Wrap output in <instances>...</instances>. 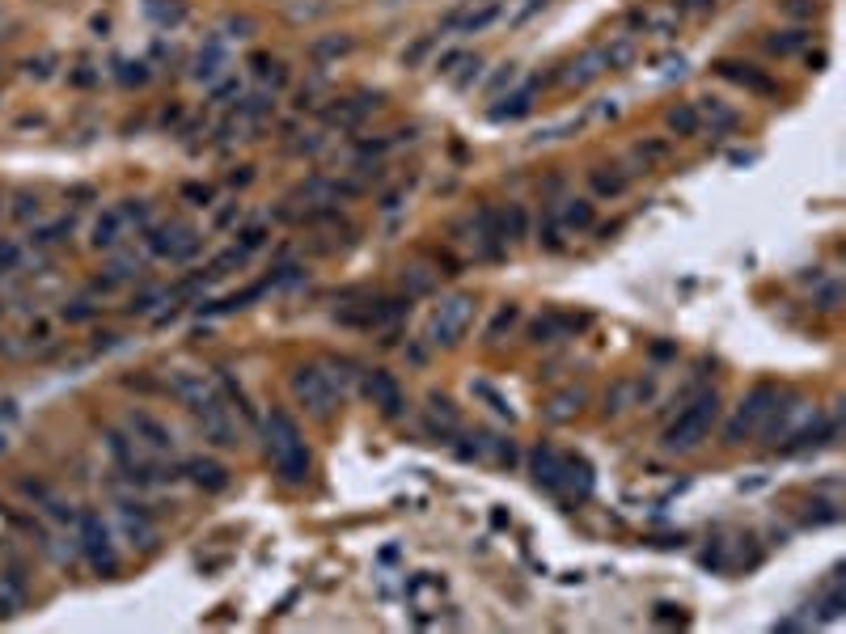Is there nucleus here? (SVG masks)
I'll return each mask as SVG.
<instances>
[{
	"label": "nucleus",
	"mask_w": 846,
	"mask_h": 634,
	"mask_svg": "<svg viewBox=\"0 0 846 634\" xmlns=\"http://www.w3.org/2000/svg\"><path fill=\"white\" fill-rule=\"evenodd\" d=\"M516 317H521V313H516V304H504L500 313L491 317V326H487V343H500V334H504V331H513V326H516Z\"/></svg>",
	"instance_id": "nucleus-31"
},
{
	"label": "nucleus",
	"mask_w": 846,
	"mask_h": 634,
	"mask_svg": "<svg viewBox=\"0 0 846 634\" xmlns=\"http://www.w3.org/2000/svg\"><path fill=\"white\" fill-rule=\"evenodd\" d=\"M538 241L546 249H563V224L555 212H546V224H538Z\"/></svg>",
	"instance_id": "nucleus-33"
},
{
	"label": "nucleus",
	"mask_w": 846,
	"mask_h": 634,
	"mask_svg": "<svg viewBox=\"0 0 846 634\" xmlns=\"http://www.w3.org/2000/svg\"><path fill=\"white\" fill-rule=\"evenodd\" d=\"M775 406H778V389H775V385H753L750 398L741 402L736 419L728 423V431H723V440H728V444H741L745 436H753V431H758L766 419H770V411H775Z\"/></svg>",
	"instance_id": "nucleus-8"
},
{
	"label": "nucleus",
	"mask_w": 846,
	"mask_h": 634,
	"mask_svg": "<svg viewBox=\"0 0 846 634\" xmlns=\"http://www.w3.org/2000/svg\"><path fill=\"white\" fill-rule=\"evenodd\" d=\"M144 246L161 262H191L199 254V246H204V237L195 233L191 224L169 221V224H149L144 229Z\"/></svg>",
	"instance_id": "nucleus-6"
},
{
	"label": "nucleus",
	"mask_w": 846,
	"mask_h": 634,
	"mask_svg": "<svg viewBox=\"0 0 846 634\" xmlns=\"http://www.w3.org/2000/svg\"><path fill=\"white\" fill-rule=\"evenodd\" d=\"M580 326H584V317H571V313H546V317H538V322L529 326V339H533V343H555L559 334L580 331Z\"/></svg>",
	"instance_id": "nucleus-16"
},
{
	"label": "nucleus",
	"mask_w": 846,
	"mask_h": 634,
	"mask_svg": "<svg viewBox=\"0 0 846 634\" xmlns=\"http://www.w3.org/2000/svg\"><path fill=\"white\" fill-rule=\"evenodd\" d=\"M166 389L195 414V423L204 428V440H212L216 448H237V428H233V419H229L224 394L212 385L208 376L191 373V368H169Z\"/></svg>",
	"instance_id": "nucleus-1"
},
{
	"label": "nucleus",
	"mask_w": 846,
	"mask_h": 634,
	"mask_svg": "<svg viewBox=\"0 0 846 634\" xmlns=\"http://www.w3.org/2000/svg\"><path fill=\"white\" fill-rule=\"evenodd\" d=\"M182 474H186L199 491H208V495H221L224 486H229V469H224L221 461H212V457H191V461L182 466Z\"/></svg>",
	"instance_id": "nucleus-13"
},
{
	"label": "nucleus",
	"mask_w": 846,
	"mask_h": 634,
	"mask_svg": "<svg viewBox=\"0 0 846 634\" xmlns=\"http://www.w3.org/2000/svg\"><path fill=\"white\" fill-rule=\"evenodd\" d=\"M237 89H241V85H237V81H224V85H221V89H216V94H212V97H216V102H221V97L237 94Z\"/></svg>",
	"instance_id": "nucleus-46"
},
{
	"label": "nucleus",
	"mask_w": 846,
	"mask_h": 634,
	"mask_svg": "<svg viewBox=\"0 0 846 634\" xmlns=\"http://www.w3.org/2000/svg\"><path fill=\"white\" fill-rule=\"evenodd\" d=\"M182 195H186V199H199V204L208 207V199H212V186H182Z\"/></svg>",
	"instance_id": "nucleus-44"
},
{
	"label": "nucleus",
	"mask_w": 846,
	"mask_h": 634,
	"mask_svg": "<svg viewBox=\"0 0 846 634\" xmlns=\"http://www.w3.org/2000/svg\"><path fill=\"white\" fill-rule=\"evenodd\" d=\"M94 313H97V304H89V301H72V304H64V322H89Z\"/></svg>",
	"instance_id": "nucleus-38"
},
{
	"label": "nucleus",
	"mask_w": 846,
	"mask_h": 634,
	"mask_svg": "<svg viewBox=\"0 0 846 634\" xmlns=\"http://www.w3.org/2000/svg\"><path fill=\"white\" fill-rule=\"evenodd\" d=\"M127 428H132V436H136L140 444H149L153 453H169V448H174V431H169L161 419H153L149 411H132Z\"/></svg>",
	"instance_id": "nucleus-12"
},
{
	"label": "nucleus",
	"mask_w": 846,
	"mask_h": 634,
	"mask_svg": "<svg viewBox=\"0 0 846 634\" xmlns=\"http://www.w3.org/2000/svg\"><path fill=\"white\" fill-rule=\"evenodd\" d=\"M500 229H504V241H521L529 233V216L521 204H508V212L500 216Z\"/></svg>",
	"instance_id": "nucleus-25"
},
{
	"label": "nucleus",
	"mask_w": 846,
	"mask_h": 634,
	"mask_svg": "<svg viewBox=\"0 0 846 634\" xmlns=\"http://www.w3.org/2000/svg\"><path fill=\"white\" fill-rule=\"evenodd\" d=\"M555 216H559V224H563V229H576V233L593 229V204H588V199H568Z\"/></svg>",
	"instance_id": "nucleus-21"
},
{
	"label": "nucleus",
	"mask_w": 846,
	"mask_h": 634,
	"mask_svg": "<svg viewBox=\"0 0 846 634\" xmlns=\"http://www.w3.org/2000/svg\"><path fill=\"white\" fill-rule=\"evenodd\" d=\"M263 431H267V457H271V469H276L279 483L288 486H305L309 478V448H305V436L296 428V419L288 411H271L263 419Z\"/></svg>",
	"instance_id": "nucleus-2"
},
{
	"label": "nucleus",
	"mask_w": 846,
	"mask_h": 634,
	"mask_svg": "<svg viewBox=\"0 0 846 634\" xmlns=\"http://www.w3.org/2000/svg\"><path fill=\"white\" fill-rule=\"evenodd\" d=\"M474 309H478V301H474L470 292H458V296L441 301L436 304V313H432V322H428V343L432 347H458L461 334L470 331Z\"/></svg>",
	"instance_id": "nucleus-5"
},
{
	"label": "nucleus",
	"mask_w": 846,
	"mask_h": 634,
	"mask_svg": "<svg viewBox=\"0 0 846 634\" xmlns=\"http://www.w3.org/2000/svg\"><path fill=\"white\" fill-rule=\"evenodd\" d=\"M221 68H224L221 42H212L208 51H199V56H195V81H216V77H221Z\"/></svg>",
	"instance_id": "nucleus-23"
},
{
	"label": "nucleus",
	"mask_w": 846,
	"mask_h": 634,
	"mask_svg": "<svg viewBox=\"0 0 846 634\" xmlns=\"http://www.w3.org/2000/svg\"><path fill=\"white\" fill-rule=\"evenodd\" d=\"M715 419H720V398L715 394H698L690 406H681L678 419L665 428V440H660L665 453H690V448H698L711 436Z\"/></svg>",
	"instance_id": "nucleus-3"
},
{
	"label": "nucleus",
	"mask_w": 846,
	"mask_h": 634,
	"mask_svg": "<svg viewBox=\"0 0 846 634\" xmlns=\"http://www.w3.org/2000/svg\"><path fill=\"white\" fill-rule=\"evenodd\" d=\"M119 216H123V224H136L140 233L149 229V204H144V199H123V204H119Z\"/></svg>",
	"instance_id": "nucleus-30"
},
{
	"label": "nucleus",
	"mask_w": 846,
	"mask_h": 634,
	"mask_svg": "<svg viewBox=\"0 0 846 634\" xmlns=\"http://www.w3.org/2000/svg\"><path fill=\"white\" fill-rule=\"evenodd\" d=\"M229 39H250V30H254V22L250 17H229Z\"/></svg>",
	"instance_id": "nucleus-41"
},
{
	"label": "nucleus",
	"mask_w": 846,
	"mask_h": 634,
	"mask_svg": "<svg viewBox=\"0 0 846 634\" xmlns=\"http://www.w3.org/2000/svg\"><path fill=\"white\" fill-rule=\"evenodd\" d=\"M64 233H72L68 221L47 224V229H39V233H34V246H56V241H64Z\"/></svg>",
	"instance_id": "nucleus-36"
},
{
	"label": "nucleus",
	"mask_w": 846,
	"mask_h": 634,
	"mask_svg": "<svg viewBox=\"0 0 846 634\" xmlns=\"http://www.w3.org/2000/svg\"><path fill=\"white\" fill-rule=\"evenodd\" d=\"M136 276H140V262L132 258V254H119V258L111 262V271L97 279L94 288L97 292H111V288H119V284H127V279H136Z\"/></svg>",
	"instance_id": "nucleus-22"
},
{
	"label": "nucleus",
	"mask_w": 846,
	"mask_h": 634,
	"mask_svg": "<svg viewBox=\"0 0 846 634\" xmlns=\"http://www.w3.org/2000/svg\"><path fill=\"white\" fill-rule=\"evenodd\" d=\"M703 111H707V119H715V123H720V127H736V111H728V106H720L715 97H711V102H707V106H703Z\"/></svg>",
	"instance_id": "nucleus-39"
},
{
	"label": "nucleus",
	"mask_w": 846,
	"mask_h": 634,
	"mask_svg": "<svg viewBox=\"0 0 846 634\" xmlns=\"http://www.w3.org/2000/svg\"><path fill=\"white\" fill-rule=\"evenodd\" d=\"M470 394H474V398H483L496 414H504V419H513V406H508V402L500 398V389H496V385H487V381H470Z\"/></svg>",
	"instance_id": "nucleus-26"
},
{
	"label": "nucleus",
	"mask_w": 846,
	"mask_h": 634,
	"mask_svg": "<svg viewBox=\"0 0 846 634\" xmlns=\"http://www.w3.org/2000/svg\"><path fill=\"white\" fill-rule=\"evenodd\" d=\"M584 406V389H563V394H555V398L546 402V419L550 423H568V419H576Z\"/></svg>",
	"instance_id": "nucleus-19"
},
{
	"label": "nucleus",
	"mask_w": 846,
	"mask_h": 634,
	"mask_svg": "<svg viewBox=\"0 0 846 634\" xmlns=\"http://www.w3.org/2000/svg\"><path fill=\"white\" fill-rule=\"evenodd\" d=\"M516 81V64H504V72H496L491 77V85H487V94H496V89H504V85Z\"/></svg>",
	"instance_id": "nucleus-42"
},
{
	"label": "nucleus",
	"mask_w": 846,
	"mask_h": 634,
	"mask_svg": "<svg viewBox=\"0 0 846 634\" xmlns=\"http://www.w3.org/2000/svg\"><path fill=\"white\" fill-rule=\"evenodd\" d=\"M690 9H698V14H707V9H715V0H690Z\"/></svg>",
	"instance_id": "nucleus-47"
},
{
	"label": "nucleus",
	"mask_w": 846,
	"mask_h": 634,
	"mask_svg": "<svg viewBox=\"0 0 846 634\" xmlns=\"http://www.w3.org/2000/svg\"><path fill=\"white\" fill-rule=\"evenodd\" d=\"M263 241H267V224H246V229L237 233V249H246V254H254Z\"/></svg>",
	"instance_id": "nucleus-34"
},
{
	"label": "nucleus",
	"mask_w": 846,
	"mask_h": 634,
	"mask_svg": "<svg viewBox=\"0 0 846 634\" xmlns=\"http://www.w3.org/2000/svg\"><path fill=\"white\" fill-rule=\"evenodd\" d=\"M364 398L373 402V406L386 414V419H398V414L406 411L403 385H398V381H394L386 368H373V373H364Z\"/></svg>",
	"instance_id": "nucleus-10"
},
{
	"label": "nucleus",
	"mask_w": 846,
	"mask_h": 634,
	"mask_svg": "<svg viewBox=\"0 0 846 634\" xmlns=\"http://www.w3.org/2000/svg\"><path fill=\"white\" fill-rule=\"evenodd\" d=\"M267 111H271V97H267V94H254V97H246V102L237 106V114H241V119H259V114H267Z\"/></svg>",
	"instance_id": "nucleus-37"
},
{
	"label": "nucleus",
	"mask_w": 846,
	"mask_h": 634,
	"mask_svg": "<svg viewBox=\"0 0 846 634\" xmlns=\"http://www.w3.org/2000/svg\"><path fill=\"white\" fill-rule=\"evenodd\" d=\"M157 301H169V292H149V296H140V301L127 304V313H149Z\"/></svg>",
	"instance_id": "nucleus-40"
},
{
	"label": "nucleus",
	"mask_w": 846,
	"mask_h": 634,
	"mask_svg": "<svg viewBox=\"0 0 846 634\" xmlns=\"http://www.w3.org/2000/svg\"><path fill=\"white\" fill-rule=\"evenodd\" d=\"M123 233H127V224H123V216H119V207H106L102 216L94 221V249H114L119 241H123Z\"/></svg>",
	"instance_id": "nucleus-17"
},
{
	"label": "nucleus",
	"mask_w": 846,
	"mask_h": 634,
	"mask_svg": "<svg viewBox=\"0 0 846 634\" xmlns=\"http://www.w3.org/2000/svg\"><path fill=\"white\" fill-rule=\"evenodd\" d=\"M508 9V0H478V5H466L461 0L458 14L444 17V30H458V34H483L487 26H496Z\"/></svg>",
	"instance_id": "nucleus-9"
},
{
	"label": "nucleus",
	"mask_w": 846,
	"mask_h": 634,
	"mask_svg": "<svg viewBox=\"0 0 846 634\" xmlns=\"http://www.w3.org/2000/svg\"><path fill=\"white\" fill-rule=\"evenodd\" d=\"M30 212L39 216V199H34V195H22V199H17V216H22V221H30Z\"/></svg>",
	"instance_id": "nucleus-43"
},
{
	"label": "nucleus",
	"mask_w": 846,
	"mask_h": 634,
	"mask_svg": "<svg viewBox=\"0 0 846 634\" xmlns=\"http://www.w3.org/2000/svg\"><path fill=\"white\" fill-rule=\"evenodd\" d=\"M292 398L301 402L314 419H331L334 411H339V402H343V394H339V385H334V376L326 373V368H318V364H301V368H292Z\"/></svg>",
	"instance_id": "nucleus-4"
},
{
	"label": "nucleus",
	"mask_w": 846,
	"mask_h": 634,
	"mask_svg": "<svg viewBox=\"0 0 846 634\" xmlns=\"http://www.w3.org/2000/svg\"><path fill=\"white\" fill-rule=\"evenodd\" d=\"M119 521H123V533L132 538V546H140V550H153L157 546V524L144 516V508L123 503V508H119Z\"/></svg>",
	"instance_id": "nucleus-15"
},
{
	"label": "nucleus",
	"mask_w": 846,
	"mask_h": 634,
	"mask_svg": "<svg viewBox=\"0 0 846 634\" xmlns=\"http://www.w3.org/2000/svg\"><path fill=\"white\" fill-rule=\"evenodd\" d=\"M144 9H149V17H153L157 26H178L182 17H186V5H182V0H149Z\"/></svg>",
	"instance_id": "nucleus-24"
},
{
	"label": "nucleus",
	"mask_w": 846,
	"mask_h": 634,
	"mask_svg": "<svg viewBox=\"0 0 846 634\" xmlns=\"http://www.w3.org/2000/svg\"><path fill=\"white\" fill-rule=\"evenodd\" d=\"M432 284H436V276H428L423 267H411V271L403 276V288L415 292V296H419V292H432Z\"/></svg>",
	"instance_id": "nucleus-35"
},
{
	"label": "nucleus",
	"mask_w": 846,
	"mask_h": 634,
	"mask_svg": "<svg viewBox=\"0 0 846 634\" xmlns=\"http://www.w3.org/2000/svg\"><path fill=\"white\" fill-rule=\"evenodd\" d=\"M529 469H533L538 486H546V491H559V486L568 483V457L559 453V448H550V444H538L529 453Z\"/></svg>",
	"instance_id": "nucleus-11"
},
{
	"label": "nucleus",
	"mask_w": 846,
	"mask_h": 634,
	"mask_svg": "<svg viewBox=\"0 0 846 634\" xmlns=\"http://www.w3.org/2000/svg\"><path fill=\"white\" fill-rule=\"evenodd\" d=\"M605 72V51H588V56L571 59L568 72H563V85H571V89H584L588 81H596Z\"/></svg>",
	"instance_id": "nucleus-18"
},
{
	"label": "nucleus",
	"mask_w": 846,
	"mask_h": 634,
	"mask_svg": "<svg viewBox=\"0 0 846 634\" xmlns=\"http://www.w3.org/2000/svg\"><path fill=\"white\" fill-rule=\"evenodd\" d=\"M521 114H529V94H513V97H504V106H491V119H496V123L521 119Z\"/></svg>",
	"instance_id": "nucleus-29"
},
{
	"label": "nucleus",
	"mask_w": 846,
	"mask_h": 634,
	"mask_svg": "<svg viewBox=\"0 0 846 634\" xmlns=\"http://www.w3.org/2000/svg\"><path fill=\"white\" fill-rule=\"evenodd\" d=\"M81 554L89 558L97 575H114L119 571V554H114V541H111V529L102 524L97 512H81Z\"/></svg>",
	"instance_id": "nucleus-7"
},
{
	"label": "nucleus",
	"mask_w": 846,
	"mask_h": 634,
	"mask_svg": "<svg viewBox=\"0 0 846 634\" xmlns=\"http://www.w3.org/2000/svg\"><path fill=\"white\" fill-rule=\"evenodd\" d=\"M838 296H842V288H838V284H830V288L821 292V309H838Z\"/></svg>",
	"instance_id": "nucleus-45"
},
{
	"label": "nucleus",
	"mask_w": 846,
	"mask_h": 634,
	"mask_svg": "<svg viewBox=\"0 0 846 634\" xmlns=\"http://www.w3.org/2000/svg\"><path fill=\"white\" fill-rule=\"evenodd\" d=\"M588 178H593V191H596V195H610V199H614V195L626 191V178H623V174H605V169H593Z\"/></svg>",
	"instance_id": "nucleus-32"
},
{
	"label": "nucleus",
	"mask_w": 846,
	"mask_h": 634,
	"mask_svg": "<svg viewBox=\"0 0 846 634\" xmlns=\"http://www.w3.org/2000/svg\"><path fill=\"white\" fill-rule=\"evenodd\" d=\"M22 605H26V579L17 575V571H9V575H0V618H9V613H17Z\"/></svg>",
	"instance_id": "nucleus-20"
},
{
	"label": "nucleus",
	"mask_w": 846,
	"mask_h": 634,
	"mask_svg": "<svg viewBox=\"0 0 846 634\" xmlns=\"http://www.w3.org/2000/svg\"><path fill=\"white\" fill-rule=\"evenodd\" d=\"M805 30H787V34H775V39H766V51H775V56H791V51H800L805 47Z\"/></svg>",
	"instance_id": "nucleus-28"
},
{
	"label": "nucleus",
	"mask_w": 846,
	"mask_h": 634,
	"mask_svg": "<svg viewBox=\"0 0 846 634\" xmlns=\"http://www.w3.org/2000/svg\"><path fill=\"white\" fill-rule=\"evenodd\" d=\"M669 127H673L678 136H698V111H694V106H673V111H669Z\"/></svg>",
	"instance_id": "nucleus-27"
},
{
	"label": "nucleus",
	"mask_w": 846,
	"mask_h": 634,
	"mask_svg": "<svg viewBox=\"0 0 846 634\" xmlns=\"http://www.w3.org/2000/svg\"><path fill=\"white\" fill-rule=\"evenodd\" d=\"M720 68V77H728V81L745 85V89H753V94H778V85L766 77V72H758L753 64H741V59H720L715 64Z\"/></svg>",
	"instance_id": "nucleus-14"
}]
</instances>
